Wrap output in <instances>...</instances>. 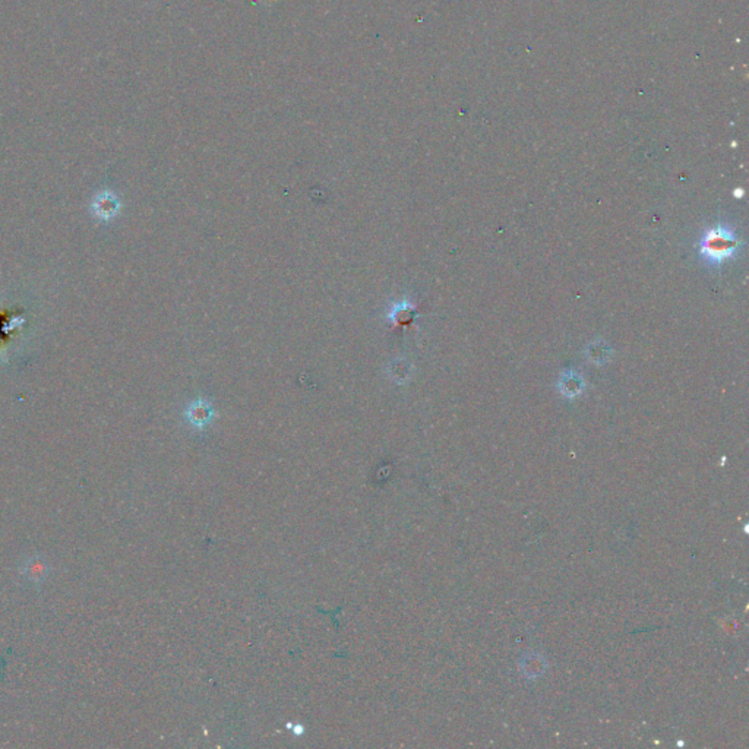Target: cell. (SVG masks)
Segmentation results:
<instances>
[{
    "mask_svg": "<svg viewBox=\"0 0 749 749\" xmlns=\"http://www.w3.org/2000/svg\"><path fill=\"white\" fill-rule=\"evenodd\" d=\"M742 247L743 242L736 231L720 223L704 231L698 243V254L707 265L719 268L726 261L736 258Z\"/></svg>",
    "mask_w": 749,
    "mask_h": 749,
    "instance_id": "1",
    "label": "cell"
},
{
    "mask_svg": "<svg viewBox=\"0 0 749 749\" xmlns=\"http://www.w3.org/2000/svg\"><path fill=\"white\" fill-rule=\"evenodd\" d=\"M25 575L30 577L32 581H39L44 578V564L39 559H31L25 566Z\"/></svg>",
    "mask_w": 749,
    "mask_h": 749,
    "instance_id": "6",
    "label": "cell"
},
{
    "mask_svg": "<svg viewBox=\"0 0 749 749\" xmlns=\"http://www.w3.org/2000/svg\"><path fill=\"white\" fill-rule=\"evenodd\" d=\"M185 416H186L188 422L193 427H196V429H204V427L208 426L211 423V420L214 419V410L207 401L200 400V401L192 403L188 407Z\"/></svg>",
    "mask_w": 749,
    "mask_h": 749,
    "instance_id": "2",
    "label": "cell"
},
{
    "mask_svg": "<svg viewBox=\"0 0 749 749\" xmlns=\"http://www.w3.org/2000/svg\"><path fill=\"white\" fill-rule=\"evenodd\" d=\"M117 209H119V201L116 196H113L109 192L100 193L94 201V212L100 219L105 220V219L115 217Z\"/></svg>",
    "mask_w": 749,
    "mask_h": 749,
    "instance_id": "4",
    "label": "cell"
},
{
    "mask_svg": "<svg viewBox=\"0 0 749 749\" xmlns=\"http://www.w3.org/2000/svg\"><path fill=\"white\" fill-rule=\"evenodd\" d=\"M584 386H585L584 379L580 377L577 372H573V370L565 372L562 374L561 381H559L561 394L568 397V398H574V397H578L580 394H582Z\"/></svg>",
    "mask_w": 749,
    "mask_h": 749,
    "instance_id": "3",
    "label": "cell"
},
{
    "mask_svg": "<svg viewBox=\"0 0 749 749\" xmlns=\"http://www.w3.org/2000/svg\"><path fill=\"white\" fill-rule=\"evenodd\" d=\"M294 734H296V735H299V736H301V735H303V727H301L300 724H297V726L294 727Z\"/></svg>",
    "mask_w": 749,
    "mask_h": 749,
    "instance_id": "7",
    "label": "cell"
},
{
    "mask_svg": "<svg viewBox=\"0 0 749 749\" xmlns=\"http://www.w3.org/2000/svg\"><path fill=\"white\" fill-rule=\"evenodd\" d=\"M415 316H416L415 308L412 305H408V303L405 301L400 303V305H397L394 311L391 312V319L394 320L396 324H412Z\"/></svg>",
    "mask_w": 749,
    "mask_h": 749,
    "instance_id": "5",
    "label": "cell"
}]
</instances>
